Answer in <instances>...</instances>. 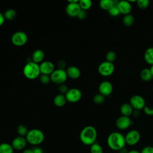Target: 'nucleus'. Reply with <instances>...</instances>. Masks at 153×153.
Wrapping results in <instances>:
<instances>
[{
  "label": "nucleus",
  "instance_id": "nucleus-26",
  "mask_svg": "<svg viewBox=\"0 0 153 153\" xmlns=\"http://www.w3.org/2000/svg\"><path fill=\"white\" fill-rule=\"evenodd\" d=\"M4 16L5 19H7L8 20H13L16 17L17 13L13 9H8L4 13Z\"/></svg>",
  "mask_w": 153,
  "mask_h": 153
},
{
  "label": "nucleus",
  "instance_id": "nucleus-13",
  "mask_svg": "<svg viewBox=\"0 0 153 153\" xmlns=\"http://www.w3.org/2000/svg\"><path fill=\"white\" fill-rule=\"evenodd\" d=\"M113 90V87L112 84L108 81H102L99 86V93L103 96H109Z\"/></svg>",
  "mask_w": 153,
  "mask_h": 153
},
{
  "label": "nucleus",
  "instance_id": "nucleus-15",
  "mask_svg": "<svg viewBox=\"0 0 153 153\" xmlns=\"http://www.w3.org/2000/svg\"><path fill=\"white\" fill-rule=\"evenodd\" d=\"M27 142L25 137L17 136L11 142V145L14 149L16 150H22L25 148Z\"/></svg>",
  "mask_w": 153,
  "mask_h": 153
},
{
  "label": "nucleus",
  "instance_id": "nucleus-3",
  "mask_svg": "<svg viewBox=\"0 0 153 153\" xmlns=\"http://www.w3.org/2000/svg\"><path fill=\"white\" fill-rule=\"evenodd\" d=\"M23 72L26 78L29 79H35L38 78L41 75L39 65L33 62H29L25 65Z\"/></svg>",
  "mask_w": 153,
  "mask_h": 153
},
{
  "label": "nucleus",
  "instance_id": "nucleus-42",
  "mask_svg": "<svg viewBox=\"0 0 153 153\" xmlns=\"http://www.w3.org/2000/svg\"><path fill=\"white\" fill-rule=\"evenodd\" d=\"M128 151L127 150V149L126 148V147H124L122 149H121L120 151H119V152L120 153H128Z\"/></svg>",
  "mask_w": 153,
  "mask_h": 153
},
{
  "label": "nucleus",
  "instance_id": "nucleus-34",
  "mask_svg": "<svg viewBox=\"0 0 153 153\" xmlns=\"http://www.w3.org/2000/svg\"><path fill=\"white\" fill-rule=\"evenodd\" d=\"M108 13L110 16H113V17H116L118 16L120 14V12L119 11V9L117 7V5H114L108 11Z\"/></svg>",
  "mask_w": 153,
  "mask_h": 153
},
{
  "label": "nucleus",
  "instance_id": "nucleus-41",
  "mask_svg": "<svg viewBox=\"0 0 153 153\" xmlns=\"http://www.w3.org/2000/svg\"><path fill=\"white\" fill-rule=\"evenodd\" d=\"M5 17L4 16V14H2L1 13H0V26H1L5 22Z\"/></svg>",
  "mask_w": 153,
  "mask_h": 153
},
{
  "label": "nucleus",
  "instance_id": "nucleus-17",
  "mask_svg": "<svg viewBox=\"0 0 153 153\" xmlns=\"http://www.w3.org/2000/svg\"><path fill=\"white\" fill-rule=\"evenodd\" d=\"M68 77L71 79H77L81 75L80 69L75 66H71L66 70Z\"/></svg>",
  "mask_w": 153,
  "mask_h": 153
},
{
  "label": "nucleus",
  "instance_id": "nucleus-2",
  "mask_svg": "<svg viewBox=\"0 0 153 153\" xmlns=\"http://www.w3.org/2000/svg\"><path fill=\"white\" fill-rule=\"evenodd\" d=\"M97 133L96 129L91 126L84 127L80 132L79 139L81 142L85 145H91L96 142Z\"/></svg>",
  "mask_w": 153,
  "mask_h": 153
},
{
  "label": "nucleus",
  "instance_id": "nucleus-31",
  "mask_svg": "<svg viewBox=\"0 0 153 153\" xmlns=\"http://www.w3.org/2000/svg\"><path fill=\"white\" fill-rule=\"evenodd\" d=\"M105 96H103V95L100 94V93L99 94H96L94 96L93 98V102L96 103V104H101L103 102H104L105 101Z\"/></svg>",
  "mask_w": 153,
  "mask_h": 153
},
{
  "label": "nucleus",
  "instance_id": "nucleus-44",
  "mask_svg": "<svg viewBox=\"0 0 153 153\" xmlns=\"http://www.w3.org/2000/svg\"><path fill=\"white\" fill-rule=\"evenodd\" d=\"M22 153H33L32 149H25Z\"/></svg>",
  "mask_w": 153,
  "mask_h": 153
},
{
  "label": "nucleus",
  "instance_id": "nucleus-8",
  "mask_svg": "<svg viewBox=\"0 0 153 153\" xmlns=\"http://www.w3.org/2000/svg\"><path fill=\"white\" fill-rule=\"evenodd\" d=\"M115 70V66L113 63L105 61L102 62L98 66L99 73L105 76H109L113 74Z\"/></svg>",
  "mask_w": 153,
  "mask_h": 153
},
{
  "label": "nucleus",
  "instance_id": "nucleus-25",
  "mask_svg": "<svg viewBox=\"0 0 153 153\" xmlns=\"http://www.w3.org/2000/svg\"><path fill=\"white\" fill-rule=\"evenodd\" d=\"M134 22V17L133 15L128 14L125 15L123 19V23L126 26H131Z\"/></svg>",
  "mask_w": 153,
  "mask_h": 153
},
{
  "label": "nucleus",
  "instance_id": "nucleus-29",
  "mask_svg": "<svg viewBox=\"0 0 153 153\" xmlns=\"http://www.w3.org/2000/svg\"><path fill=\"white\" fill-rule=\"evenodd\" d=\"M90 153H103V148L100 145L94 143L90 146Z\"/></svg>",
  "mask_w": 153,
  "mask_h": 153
},
{
  "label": "nucleus",
  "instance_id": "nucleus-40",
  "mask_svg": "<svg viewBox=\"0 0 153 153\" xmlns=\"http://www.w3.org/2000/svg\"><path fill=\"white\" fill-rule=\"evenodd\" d=\"M33 153H43L42 149L39 147H35L32 149Z\"/></svg>",
  "mask_w": 153,
  "mask_h": 153
},
{
  "label": "nucleus",
  "instance_id": "nucleus-7",
  "mask_svg": "<svg viewBox=\"0 0 153 153\" xmlns=\"http://www.w3.org/2000/svg\"><path fill=\"white\" fill-rule=\"evenodd\" d=\"M79 0H68L66 8V14L70 17H76L81 10L79 5Z\"/></svg>",
  "mask_w": 153,
  "mask_h": 153
},
{
  "label": "nucleus",
  "instance_id": "nucleus-6",
  "mask_svg": "<svg viewBox=\"0 0 153 153\" xmlns=\"http://www.w3.org/2000/svg\"><path fill=\"white\" fill-rule=\"evenodd\" d=\"M28 37L27 34L22 31H18L14 33L11 36V42L13 45L20 47L25 45L27 42Z\"/></svg>",
  "mask_w": 153,
  "mask_h": 153
},
{
  "label": "nucleus",
  "instance_id": "nucleus-20",
  "mask_svg": "<svg viewBox=\"0 0 153 153\" xmlns=\"http://www.w3.org/2000/svg\"><path fill=\"white\" fill-rule=\"evenodd\" d=\"M66 102H67V100H66L65 96L64 94H57L53 99L54 104L57 107L63 106L66 104Z\"/></svg>",
  "mask_w": 153,
  "mask_h": 153
},
{
  "label": "nucleus",
  "instance_id": "nucleus-9",
  "mask_svg": "<svg viewBox=\"0 0 153 153\" xmlns=\"http://www.w3.org/2000/svg\"><path fill=\"white\" fill-rule=\"evenodd\" d=\"M126 143L130 146L136 145L140 140V134L136 130H131L124 136Z\"/></svg>",
  "mask_w": 153,
  "mask_h": 153
},
{
  "label": "nucleus",
  "instance_id": "nucleus-1",
  "mask_svg": "<svg viewBox=\"0 0 153 153\" xmlns=\"http://www.w3.org/2000/svg\"><path fill=\"white\" fill-rule=\"evenodd\" d=\"M107 144L112 150L119 151L126 145L125 137L120 132H112L109 134L107 138Z\"/></svg>",
  "mask_w": 153,
  "mask_h": 153
},
{
  "label": "nucleus",
  "instance_id": "nucleus-12",
  "mask_svg": "<svg viewBox=\"0 0 153 153\" xmlns=\"http://www.w3.org/2000/svg\"><path fill=\"white\" fill-rule=\"evenodd\" d=\"M132 124V121L129 117L121 115L119 117L115 122L117 127L120 130H126Z\"/></svg>",
  "mask_w": 153,
  "mask_h": 153
},
{
  "label": "nucleus",
  "instance_id": "nucleus-27",
  "mask_svg": "<svg viewBox=\"0 0 153 153\" xmlns=\"http://www.w3.org/2000/svg\"><path fill=\"white\" fill-rule=\"evenodd\" d=\"M79 5L81 9L86 11L91 7L92 2L90 0H79Z\"/></svg>",
  "mask_w": 153,
  "mask_h": 153
},
{
  "label": "nucleus",
  "instance_id": "nucleus-46",
  "mask_svg": "<svg viewBox=\"0 0 153 153\" xmlns=\"http://www.w3.org/2000/svg\"><path fill=\"white\" fill-rule=\"evenodd\" d=\"M149 69H150L151 72V74H152V76H153V65H151V68H150Z\"/></svg>",
  "mask_w": 153,
  "mask_h": 153
},
{
  "label": "nucleus",
  "instance_id": "nucleus-11",
  "mask_svg": "<svg viewBox=\"0 0 153 153\" xmlns=\"http://www.w3.org/2000/svg\"><path fill=\"white\" fill-rule=\"evenodd\" d=\"M130 104L135 110H140L144 108L145 101L143 97L140 95H133L130 100Z\"/></svg>",
  "mask_w": 153,
  "mask_h": 153
},
{
  "label": "nucleus",
  "instance_id": "nucleus-35",
  "mask_svg": "<svg viewBox=\"0 0 153 153\" xmlns=\"http://www.w3.org/2000/svg\"><path fill=\"white\" fill-rule=\"evenodd\" d=\"M58 90L60 92V94H64L65 95V94L68 92V91L69 90V88L68 87V86L65 84H60L58 87Z\"/></svg>",
  "mask_w": 153,
  "mask_h": 153
},
{
  "label": "nucleus",
  "instance_id": "nucleus-39",
  "mask_svg": "<svg viewBox=\"0 0 153 153\" xmlns=\"http://www.w3.org/2000/svg\"><path fill=\"white\" fill-rule=\"evenodd\" d=\"M57 66L59 67V69H64L66 67V62L63 60H60L57 63Z\"/></svg>",
  "mask_w": 153,
  "mask_h": 153
},
{
  "label": "nucleus",
  "instance_id": "nucleus-28",
  "mask_svg": "<svg viewBox=\"0 0 153 153\" xmlns=\"http://www.w3.org/2000/svg\"><path fill=\"white\" fill-rule=\"evenodd\" d=\"M28 131H29V130H28L27 127L23 124L19 125L17 128V132L20 136L26 137Z\"/></svg>",
  "mask_w": 153,
  "mask_h": 153
},
{
  "label": "nucleus",
  "instance_id": "nucleus-24",
  "mask_svg": "<svg viewBox=\"0 0 153 153\" xmlns=\"http://www.w3.org/2000/svg\"><path fill=\"white\" fill-rule=\"evenodd\" d=\"M14 148L11 144L2 143L0 144V153H13Z\"/></svg>",
  "mask_w": 153,
  "mask_h": 153
},
{
  "label": "nucleus",
  "instance_id": "nucleus-19",
  "mask_svg": "<svg viewBox=\"0 0 153 153\" xmlns=\"http://www.w3.org/2000/svg\"><path fill=\"white\" fill-rule=\"evenodd\" d=\"M120 111L122 115L129 117L130 115H132L133 112V108L130 103H125L121 106Z\"/></svg>",
  "mask_w": 153,
  "mask_h": 153
},
{
  "label": "nucleus",
  "instance_id": "nucleus-18",
  "mask_svg": "<svg viewBox=\"0 0 153 153\" xmlns=\"http://www.w3.org/2000/svg\"><path fill=\"white\" fill-rule=\"evenodd\" d=\"M45 57L44 52L40 49L36 50L32 54V62L39 64V63H42Z\"/></svg>",
  "mask_w": 153,
  "mask_h": 153
},
{
  "label": "nucleus",
  "instance_id": "nucleus-38",
  "mask_svg": "<svg viewBox=\"0 0 153 153\" xmlns=\"http://www.w3.org/2000/svg\"><path fill=\"white\" fill-rule=\"evenodd\" d=\"M145 113L148 115H153V108H151L149 107H148L145 106L144 108L143 109Z\"/></svg>",
  "mask_w": 153,
  "mask_h": 153
},
{
  "label": "nucleus",
  "instance_id": "nucleus-23",
  "mask_svg": "<svg viewBox=\"0 0 153 153\" xmlns=\"http://www.w3.org/2000/svg\"><path fill=\"white\" fill-rule=\"evenodd\" d=\"M140 77L142 80L145 81H149L153 76L150 69L148 68H145L140 72Z\"/></svg>",
  "mask_w": 153,
  "mask_h": 153
},
{
  "label": "nucleus",
  "instance_id": "nucleus-14",
  "mask_svg": "<svg viewBox=\"0 0 153 153\" xmlns=\"http://www.w3.org/2000/svg\"><path fill=\"white\" fill-rule=\"evenodd\" d=\"M41 74L50 75L55 70L54 64L50 61H44L39 65Z\"/></svg>",
  "mask_w": 153,
  "mask_h": 153
},
{
  "label": "nucleus",
  "instance_id": "nucleus-36",
  "mask_svg": "<svg viewBox=\"0 0 153 153\" xmlns=\"http://www.w3.org/2000/svg\"><path fill=\"white\" fill-rule=\"evenodd\" d=\"M76 17L79 19V20H84L87 17V12L85 10H81L78 13Z\"/></svg>",
  "mask_w": 153,
  "mask_h": 153
},
{
  "label": "nucleus",
  "instance_id": "nucleus-32",
  "mask_svg": "<svg viewBox=\"0 0 153 153\" xmlns=\"http://www.w3.org/2000/svg\"><path fill=\"white\" fill-rule=\"evenodd\" d=\"M39 79L40 82L44 85L48 84L50 83L51 81V78H50V75H44V74H41L40 76H39Z\"/></svg>",
  "mask_w": 153,
  "mask_h": 153
},
{
  "label": "nucleus",
  "instance_id": "nucleus-4",
  "mask_svg": "<svg viewBox=\"0 0 153 153\" xmlns=\"http://www.w3.org/2000/svg\"><path fill=\"white\" fill-rule=\"evenodd\" d=\"M25 137L29 143L32 145H38L43 142L45 136L41 130L33 128L29 130Z\"/></svg>",
  "mask_w": 153,
  "mask_h": 153
},
{
  "label": "nucleus",
  "instance_id": "nucleus-21",
  "mask_svg": "<svg viewBox=\"0 0 153 153\" xmlns=\"http://www.w3.org/2000/svg\"><path fill=\"white\" fill-rule=\"evenodd\" d=\"M144 59L148 64L153 65V47H149L146 50L144 53Z\"/></svg>",
  "mask_w": 153,
  "mask_h": 153
},
{
  "label": "nucleus",
  "instance_id": "nucleus-22",
  "mask_svg": "<svg viewBox=\"0 0 153 153\" xmlns=\"http://www.w3.org/2000/svg\"><path fill=\"white\" fill-rule=\"evenodd\" d=\"M99 5L102 9L108 11L115 5V3L113 0H101L99 2Z\"/></svg>",
  "mask_w": 153,
  "mask_h": 153
},
{
  "label": "nucleus",
  "instance_id": "nucleus-33",
  "mask_svg": "<svg viewBox=\"0 0 153 153\" xmlns=\"http://www.w3.org/2000/svg\"><path fill=\"white\" fill-rule=\"evenodd\" d=\"M116 58H117L116 53L113 51H108L106 54V61L108 62L112 63L115 60Z\"/></svg>",
  "mask_w": 153,
  "mask_h": 153
},
{
  "label": "nucleus",
  "instance_id": "nucleus-10",
  "mask_svg": "<svg viewBox=\"0 0 153 153\" xmlns=\"http://www.w3.org/2000/svg\"><path fill=\"white\" fill-rule=\"evenodd\" d=\"M65 96L67 102L71 103H76L79 101L81 99L82 93L80 90L76 88H73L69 89Z\"/></svg>",
  "mask_w": 153,
  "mask_h": 153
},
{
  "label": "nucleus",
  "instance_id": "nucleus-5",
  "mask_svg": "<svg viewBox=\"0 0 153 153\" xmlns=\"http://www.w3.org/2000/svg\"><path fill=\"white\" fill-rule=\"evenodd\" d=\"M68 75L65 69H55L54 72L50 75L51 81L56 84H62L66 81Z\"/></svg>",
  "mask_w": 153,
  "mask_h": 153
},
{
  "label": "nucleus",
  "instance_id": "nucleus-37",
  "mask_svg": "<svg viewBox=\"0 0 153 153\" xmlns=\"http://www.w3.org/2000/svg\"><path fill=\"white\" fill-rule=\"evenodd\" d=\"M140 153H153V146H146L143 147L141 151H140Z\"/></svg>",
  "mask_w": 153,
  "mask_h": 153
},
{
  "label": "nucleus",
  "instance_id": "nucleus-45",
  "mask_svg": "<svg viewBox=\"0 0 153 153\" xmlns=\"http://www.w3.org/2000/svg\"><path fill=\"white\" fill-rule=\"evenodd\" d=\"M128 153H140V152L136 149H131L130 151H128Z\"/></svg>",
  "mask_w": 153,
  "mask_h": 153
},
{
  "label": "nucleus",
  "instance_id": "nucleus-43",
  "mask_svg": "<svg viewBox=\"0 0 153 153\" xmlns=\"http://www.w3.org/2000/svg\"><path fill=\"white\" fill-rule=\"evenodd\" d=\"M132 115H133V116L134 117H137L139 115V112L138 110H133V114Z\"/></svg>",
  "mask_w": 153,
  "mask_h": 153
},
{
  "label": "nucleus",
  "instance_id": "nucleus-30",
  "mask_svg": "<svg viewBox=\"0 0 153 153\" xmlns=\"http://www.w3.org/2000/svg\"><path fill=\"white\" fill-rule=\"evenodd\" d=\"M138 7L142 10L146 9L149 5V0H137L136 1Z\"/></svg>",
  "mask_w": 153,
  "mask_h": 153
},
{
  "label": "nucleus",
  "instance_id": "nucleus-16",
  "mask_svg": "<svg viewBox=\"0 0 153 153\" xmlns=\"http://www.w3.org/2000/svg\"><path fill=\"white\" fill-rule=\"evenodd\" d=\"M117 7L119 9L120 13L127 15L130 14L131 11V5L129 1H119Z\"/></svg>",
  "mask_w": 153,
  "mask_h": 153
}]
</instances>
